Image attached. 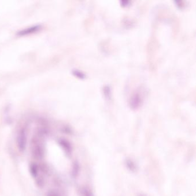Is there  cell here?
<instances>
[{
    "label": "cell",
    "instance_id": "obj_1",
    "mask_svg": "<svg viewBox=\"0 0 196 196\" xmlns=\"http://www.w3.org/2000/svg\"><path fill=\"white\" fill-rule=\"evenodd\" d=\"M142 98H140V95L139 93H135L131 100V105L133 108H137L140 104Z\"/></svg>",
    "mask_w": 196,
    "mask_h": 196
}]
</instances>
